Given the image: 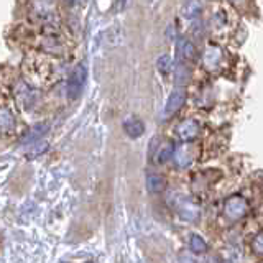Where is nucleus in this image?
Listing matches in <instances>:
<instances>
[{"label":"nucleus","mask_w":263,"mask_h":263,"mask_svg":"<svg viewBox=\"0 0 263 263\" xmlns=\"http://www.w3.org/2000/svg\"><path fill=\"white\" fill-rule=\"evenodd\" d=\"M124 130L130 138H138L145 133V124L138 117H129L124 122Z\"/></svg>","instance_id":"6"},{"label":"nucleus","mask_w":263,"mask_h":263,"mask_svg":"<svg viewBox=\"0 0 263 263\" xmlns=\"http://www.w3.org/2000/svg\"><path fill=\"white\" fill-rule=\"evenodd\" d=\"M176 132L183 140L190 141V140H194L199 135V125H198V122H194V120H184V122H181L178 125Z\"/></svg>","instance_id":"5"},{"label":"nucleus","mask_w":263,"mask_h":263,"mask_svg":"<svg viewBox=\"0 0 263 263\" xmlns=\"http://www.w3.org/2000/svg\"><path fill=\"white\" fill-rule=\"evenodd\" d=\"M157 69L161 74H168V72H170L171 71V58L168 56V55L160 56L158 61H157Z\"/></svg>","instance_id":"15"},{"label":"nucleus","mask_w":263,"mask_h":263,"mask_svg":"<svg viewBox=\"0 0 263 263\" xmlns=\"http://www.w3.org/2000/svg\"><path fill=\"white\" fill-rule=\"evenodd\" d=\"M252 247H253V252H255V253L263 255V232H261V234H258L257 237H255V240H253Z\"/></svg>","instance_id":"17"},{"label":"nucleus","mask_w":263,"mask_h":263,"mask_svg":"<svg viewBox=\"0 0 263 263\" xmlns=\"http://www.w3.org/2000/svg\"><path fill=\"white\" fill-rule=\"evenodd\" d=\"M219 59H220V51L217 48H214V46H211V48H209L206 51V55H204V63H206V66L209 67V69H212V67L217 66Z\"/></svg>","instance_id":"12"},{"label":"nucleus","mask_w":263,"mask_h":263,"mask_svg":"<svg viewBox=\"0 0 263 263\" xmlns=\"http://www.w3.org/2000/svg\"><path fill=\"white\" fill-rule=\"evenodd\" d=\"M13 127V119L9 112H0V132H9Z\"/></svg>","instance_id":"16"},{"label":"nucleus","mask_w":263,"mask_h":263,"mask_svg":"<svg viewBox=\"0 0 263 263\" xmlns=\"http://www.w3.org/2000/svg\"><path fill=\"white\" fill-rule=\"evenodd\" d=\"M190 248L194 253H206L207 252V242L201 237V235H191V240H190Z\"/></svg>","instance_id":"11"},{"label":"nucleus","mask_w":263,"mask_h":263,"mask_svg":"<svg viewBox=\"0 0 263 263\" xmlns=\"http://www.w3.org/2000/svg\"><path fill=\"white\" fill-rule=\"evenodd\" d=\"M202 12V4L201 0H186L184 5H183V17L187 20H194L201 15Z\"/></svg>","instance_id":"8"},{"label":"nucleus","mask_w":263,"mask_h":263,"mask_svg":"<svg viewBox=\"0 0 263 263\" xmlns=\"http://www.w3.org/2000/svg\"><path fill=\"white\" fill-rule=\"evenodd\" d=\"M86 76H87V71L83 64H79L76 69L71 72L69 79H67V96L71 99H78L81 91H83L84 83H86Z\"/></svg>","instance_id":"1"},{"label":"nucleus","mask_w":263,"mask_h":263,"mask_svg":"<svg viewBox=\"0 0 263 263\" xmlns=\"http://www.w3.org/2000/svg\"><path fill=\"white\" fill-rule=\"evenodd\" d=\"M176 51H178V58L181 61H193V59L196 58V46H194L191 40H187V38L178 40Z\"/></svg>","instance_id":"4"},{"label":"nucleus","mask_w":263,"mask_h":263,"mask_svg":"<svg viewBox=\"0 0 263 263\" xmlns=\"http://www.w3.org/2000/svg\"><path fill=\"white\" fill-rule=\"evenodd\" d=\"M48 129H50L48 124H38V125H35V127H33V129L22 138V143H31V141L38 140L40 137H42V135H45L46 132H48Z\"/></svg>","instance_id":"10"},{"label":"nucleus","mask_w":263,"mask_h":263,"mask_svg":"<svg viewBox=\"0 0 263 263\" xmlns=\"http://www.w3.org/2000/svg\"><path fill=\"white\" fill-rule=\"evenodd\" d=\"M194 160V148L190 145H183L176 148L174 152V161H176L178 166H187L191 165Z\"/></svg>","instance_id":"7"},{"label":"nucleus","mask_w":263,"mask_h":263,"mask_svg":"<svg viewBox=\"0 0 263 263\" xmlns=\"http://www.w3.org/2000/svg\"><path fill=\"white\" fill-rule=\"evenodd\" d=\"M184 102H186V91L184 89H174L166 100L165 114L166 116H173V114H176L181 107L184 105Z\"/></svg>","instance_id":"3"},{"label":"nucleus","mask_w":263,"mask_h":263,"mask_svg":"<svg viewBox=\"0 0 263 263\" xmlns=\"http://www.w3.org/2000/svg\"><path fill=\"white\" fill-rule=\"evenodd\" d=\"M224 211L231 220H239L248 212V202L240 196H231L226 201Z\"/></svg>","instance_id":"2"},{"label":"nucleus","mask_w":263,"mask_h":263,"mask_svg":"<svg viewBox=\"0 0 263 263\" xmlns=\"http://www.w3.org/2000/svg\"><path fill=\"white\" fill-rule=\"evenodd\" d=\"M174 157V148L173 145H165L163 148H160V152L157 153V160L160 163H165V161L171 160Z\"/></svg>","instance_id":"14"},{"label":"nucleus","mask_w":263,"mask_h":263,"mask_svg":"<svg viewBox=\"0 0 263 263\" xmlns=\"http://www.w3.org/2000/svg\"><path fill=\"white\" fill-rule=\"evenodd\" d=\"M174 79H176L178 84H186L190 81V71L184 64H178L176 69H174Z\"/></svg>","instance_id":"13"},{"label":"nucleus","mask_w":263,"mask_h":263,"mask_svg":"<svg viewBox=\"0 0 263 263\" xmlns=\"http://www.w3.org/2000/svg\"><path fill=\"white\" fill-rule=\"evenodd\" d=\"M166 186V179L158 173H150L146 176V187L152 193H161Z\"/></svg>","instance_id":"9"}]
</instances>
